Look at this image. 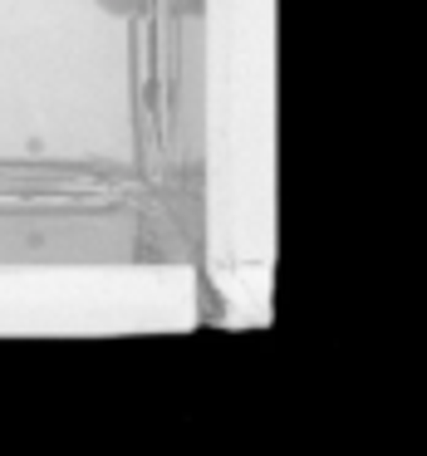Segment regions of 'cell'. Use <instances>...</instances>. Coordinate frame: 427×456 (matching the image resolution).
Masks as SVG:
<instances>
[{"instance_id":"obj_1","label":"cell","mask_w":427,"mask_h":456,"mask_svg":"<svg viewBox=\"0 0 427 456\" xmlns=\"http://www.w3.org/2000/svg\"><path fill=\"white\" fill-rule=\"evenodd\" d=\"M99 11H109V15H138L143 0H99Z\"/></svg>"}]
</instances>
